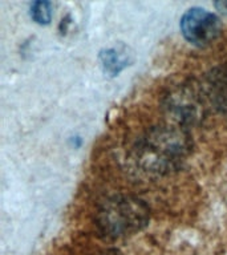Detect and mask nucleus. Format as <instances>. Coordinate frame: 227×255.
I'll return each instance as SVG.
<instances>
[{
    "label": "nucleus",
    "instance_id": "obj_1",
    "mask_svg": "<svg viewBox=\"0 0 227 255\" xmlns=\"http://www.w3.org/2000/svg\"><path fill=\"white\" fill-rule=\"evenodd\" d=\"M193 149L187 129L162 124L145 130L129 151V162L139 174L150 178L165 177L179 170Z\"/></svg>",
    "mask_w": 227,
    "mask_h": 255
},
{
    "label": "nucleus",
    "instance_id": "obj_2",
    "mask_svg": "<svg viewBox=\"0 0 227 255\" xmlns=\"http://www.w3.org/2000/svg\"><path fill=\"white\" fill-rule=\"evenodd\" d=\"M150 221V209L143 199L130 194H115L100 203L95 226L108 241L126 238L142 231Z\"/></svg>",
    "mask_w": 227,
    "mask_h": 255
},
{
    "label": "nucleus",
    "instance_id": "obj_3",
    "mask_svg": "<svg viewBox=\"0 0 227 255\" xmlns=\"http://www.w3.org/2000/svg\"><path fill=\"white\" fill-rule=\"evenodd\" d=\"M209 105L201 83L194 81L173 85L161 99L162 111L170 120V124L187 130L206 119Z\"/></svg>",
    "mask_w": 227,
    "mask_h": 255
},
{
    "label": "nucleus",
    "instance_id": "obj_4",
    "mask_svg": "<svg viewBox=\"0 0 227 255\" xmlns=\"http://www.w3.org/2000/svg\"><path fill=\"white\" fill-rule=\"evenodd\" d=\"M179 27L183 37L199 48L214 43L222 32V24L218 16L199 7L187 9L181 17Z\"/></svg>",
    "mask_w": 227,
    "mask_h": 255
},
{
    "label": "nucleus",
    "instance_id": "obj_5",
    "mask_svg": "<svg viewBox=\"0 0 227 255\" xmlns=\"http://www.w3.org/2000/svg\"><path fill=\"white\" fill-rule=\"evenodd\" d=\"M201 85L210 107L227 119V63L209 69Z\"/></svg>",
    "mask_w": 227,
    "mask_h": 255
},
{
    "label": "nucleus",
    "instance_id": "obj_6",
    "mask_svg": "<svg viewBox=\"0 0 227 255\" xmlns=\"http://www.w3.org/2000/svg\"><path fill=\"white\" fill-rule=\"evenodd\" d=\"M100 60L104 69L112 75H118L123 68L129 65V55L118 48H109L100 53Z\"/></svg>",
    "mask_w": 227,
    "mask_h": 255
},
{
    "label": "nucleus",
    "instance_id": "obj_7",
    "mask_svg": "<svg viewBox=\"0 0 227 255\" xmlns=\"http://www.w3.org/2000/svg\"><path fill=\"white\" fill-rule=\"evenodd\" d=\"M53 9L49 1H35L31 5V17L40 25H47L51 23Z\"/></svg>",
    "mask_w": 227,
    "mask_h": 255
},
{
    "label": "nucleus",
    "instance_id": "obj_8",
    "mask_svg": "<svg viewBox=\"0 0 227 255\" xmlns=\"http://www.w3.org/2000/svg\"><path fill=\"white\" fill-rule=\"evenodd\" d=\"M92 255H122V253L117 249H107V250L99 251V253H96V254Z\"/></svg>",
    "mask_w": 227,
    "mask_h": 255
},
{
    "label": "nucleus",
    "instance_id": "obj_9",
    "mask_svg": "<svg viewBox=\"0 0 227 255\" xmlns=\"http://www.w3.org/2000/svg\"><path fill=\"white\" fill-rule=\"evenodd\" d=\"M214 5L217 8H218L219 11L222 12V13L227 15V1H217V3H215Z\"/></svg>",
    "mask_w": 227,
    "mask_h": 255
}]
</instances>
